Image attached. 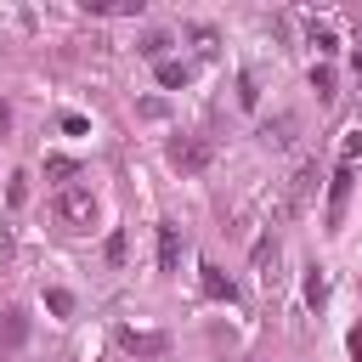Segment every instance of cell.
<instances>
[{"instance_id":"obj_1","label":"cell","mask_w":362,"mask_h":362,"mask_svg":"<svg viewBox=\"0 0 362 362\" xmlns=\"http://www.w3.org/2000/svg\"><path fill=\"white\" fill-rule=\"evenodd\" d=\"M51 209H57V221L68 226V232H90L96 226V192L90 187H57V198H51Z\"/></svg>"},{"instance_id":"obj_2","label":"cell","mask_w":362,"mask_h":362,"mask_svg":"<svg viewBox=\"0 0 362 362\" xmlns=\"http://www.w3.org/2000/svg\"><path fill=\"white\" fill-rule=\"evenodd\" d=\"M311 187H317V164L305 158V164H300V170H294V175L283 181V198L272 204V221H294V215L305 209V198H311Z\"/></svg>"},{"instance_id":"obj_3","label":"cell","mask_w":362,"mask_h":362,"mask_svg":"<svg viewBox=\"0 0 362 362\" xmlns=\"http://www.w3.org/2000/svg\"><path fill=\"white\" fill-rule=\"evenodd\" d=\"M209 158H215V141H209V136H181V141H170V164H175L181 175L209 170Z\"/></svg>"},{"instance_id":"obj_4","label":"cell","mask_w":362,"mask_h":362,"mask_svg":"<svg viewBox=\"0 0 362 362\" xmlns=\"http://www.w3.org/2000/svg\"><path fill=\"white\" fill-rule=\"evenodd\" d=\"M351 187H356V164H339V170H334V181H328V232H339Z\"/></svg>"},{"instance_id":"obj_5","label":"cell","mask_w":362,"mask_h":362,"mask_svg":"<svg viewBox=\"0 0 362 362\" xmlns=\"http://www.w3.org/2000/svg\"><path fill=\"white\" fill-rule=\"evenodd\" d=\"M277 260H283L277 238H272V232H266V238H255V249H249V266H255L260 288H277Z\"/></svg>"},{"instance_id":"obj_6","label":"cell","mask_w":362,"mask_h":362,"mask_svg":"<svg viewBox=\"0 0 362 362\" xmlns=\"http://www.w3.org/2000/svg\"><path fill=\"white\" fill-rule=\"evenodd\" d=\"M260 141H266V147H277V153H283V147H294V141H300V119H294V113H272V119L260 124Z\"/></svg>"},{"instance_id":"obj_7","label":"cell","mask_w":362,"mask_h":362,"mask_svg":"<svg viewBox=\"0 0 362 362\" xmlns=\"http://www.w3.org/2000/svg\"><path fill=\"white\" fill-rule=\"evenodd\" d=\"M181 249H187L181 232H175V226H158V272H175V266H181Z\"/></svg>"},{"instance_id":"obj_8","label":"cell","mask_w":362,"mask_h":362,"mask_svg":"<svg viewBox=\"0 0 362 362\" xmlns=\"http://www.w3.org/2000/svg\"><path fill=\"white\" fill-rule=\"evenodd\" d=\"M119 345H124L130 356H158L170 339H164V334H136V328H124V334H119Z\"/></svg>"},{"instance_id":"obj_9","label":"cell","mask_w":362,"mask_h":362,"mask_svg":"<svg viewBox=\"0 0 362 362\" xmlns=\"http://www.w3.org/2000/svg\"><path fill=\"white\" fill-rule=\"evenodd\" d=\"M198 283H204V294H209V300H226V305L238 300V288H232V277H221V266H204V272H198Z\"/></svg>"},{"instance_id":"obj_10","label":"cell","mask_w":362,"mask_h":362,"mask_svg":"<svg viewBox=\"0 0 362 362\" xmlns=\"http://www.w3.org/2000/svg\"><path fill=\"white\" fill-rule=\"evenodd\" d=\"M164 45H170V34H158V28L136 40V51H141V57H158V62H164Z\"/></svg>"},{"instance_id":"obj_11","label":"cell","mask_w":362,"mask_h":362,"mask_svg":"<svg viewBox=\"0 0 362 362\" xmlns=\"http://www.w3.org/2000/svg\"><path fill=\"white\" fill-rule=\"evenodd\" d=\"M187 79H192L187 62H158V85H187Z\"/></svg>"},{"instance_id":"obj_12","label":"cell","mask_w":362,"mask_h":362,"mask_svg":"<svg viewBox=\"0 0 362 362\" xmlns=\"http://www.w3.org/2000/svg\"><path fill=\"white\" fill-rule=\"evenodd\" d=\"M260 102V74H243L238 79V107H255Z\"/></svg>"},{"instance_id":"obj_13","label":"cell","mask_w":362,"mask_h":362,"mask_svg":"<svg viewBox=\"0 0 362 362\" xmlns=\"http://www.w3.org/2000/svg\"><path fill=\"white\" fill-rule=\"evenodd\" d=\"M85 11H141V0H85Z\"/></svg>"},{"instance_id":"obj_14","label":"cell","mask_w":362,"mask_h":362,"mask_svg":"<svg viewBox=\"0 0 362 362\" xmlns=\"http://www.w3.org/2000/svg\"><path fill=\"white\" fill-rule=\"evenodd\" d=\"M311 45H317V51L328 57V51H334L339 40H334V28H328V23H311Z\"/></svg>"},{"instance_id":"obj_15","label":"cell","mask_w":362,"mask_h":362,"mask_svg":"<svg viewBox=\"0 0 362 362\" xmlns=\"http://www.w3.org/2000/svg\"><path fill=\"white\" fill-rule=\"evenodd\" d=\"M305 300H311V305H322V300H328V283H322V272H317V266H311V277H305Z\"/></svg>"},{"instance_id":"obj_16","label":"cell","mask_w":362,"mask_h":362,"mask_svg":"<svg viewBox=\"0 0 362 362\" xmlns=\"http://www.w3.org/2000/svg\"><path fill=\"white\" fill-rule=\"evenodd\" d=\"M45 305H51L57 317H68V311H74V294H68V288H45Z\"/></svg>"},{"instance_id":"obj_17","label":"cell","mask_w":362,"mask_h":362,"mask_svg":"<svg viewBox=\"0 0 362 362\" xmlns=\"http://www.w3.org/2000/svg\"><path fill=\"white\" fill-rule=\"evenodd\" d=\"M311 90L328 102V96H334V74H328V68H311Z\"/></svg>"},{"instance_id":"obj_18","label":"cell","mask_w":362,"mask_h":362,"mask_svg":"<svg viewBox=\"0 0 362 362\" xmlns=\"http://www.w3.org/2000/svg\"><path fill=\"white\" fill-rule=\"evenodd\" d=\"M23 334H28V322H23V311H6V339H11V345H17V339H23Z\"/></svg>"},{"instance_id":"obj_19","label":"cell","mask_w":362,"mask_h":362,"mask_svg":"<svg viewBox=\"0 0 362 362\" xmlns=\"http://www.w3.org/2000/svg\"><path fill=\"white\" fill-rule=\"evenodd\" d=\"M0 362H6V356H0Z\"/></svg>"}]
</instances>
